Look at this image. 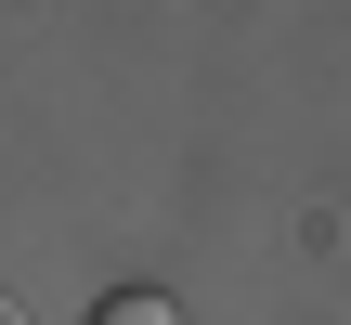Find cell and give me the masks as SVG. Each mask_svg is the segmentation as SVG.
Wrapping results in <instances>:
<instances>
[{"mask_svg": "<svg viewBox=\"0 0 351 325\" xmlns=\"http://www.w3.org/2000/svg\"><path fill=\"white\" fill-rule=\"evenodd\" d=\"M0 325H13V313H0Z\"/></svg>", "mask_w": 351, "mask_h": 325, "instance_id": "cell-2", "label": "cell"}, {"mask_svg": "<svg viewBox=\"0 0 351 325\" xmlns=\"http://www.w3.org/2000/svg\"><path fill=\"white\" fill-rule=\"evenodd\" d=\"M91 325H169V300H143V287H130V300H104Z\"/></svg>", "mask_w": 351, "mask_h": 325, "instance_id": "cell-1", "label": "cell"}]
</instances>
